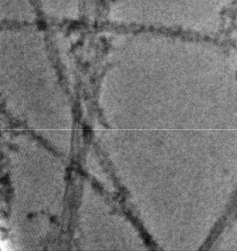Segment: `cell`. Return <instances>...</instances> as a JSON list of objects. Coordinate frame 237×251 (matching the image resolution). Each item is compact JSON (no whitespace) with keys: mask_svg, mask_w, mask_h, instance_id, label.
<instances>
[{"mask_svg":"<svg viewBox=\"0 0 237 251\" xmlns=\"http://www.w3.org/2000/svg\"><path fill=\"white\" fill-rule=\"evenodd\" d=\"M37 9L54 19H73L83 6V0H36Z\"/></svg>","mask_w":237,"mask_h":251,"instance_id":"1","label":"cell"},{"mask_svg":"<svg viewBox=\"0 0 237 251\" xmlns=\"http://www.w3.org/2000/svg\"><path fill=\"white\" fill-rule=\"evenodd\" d=\"M36 10V0H1V13L5 20L27 21L33 18Z\"/></svg>","mask_w":237,"mask_h":251,"instance_id":"2","label":"cell"}]
</instances>
